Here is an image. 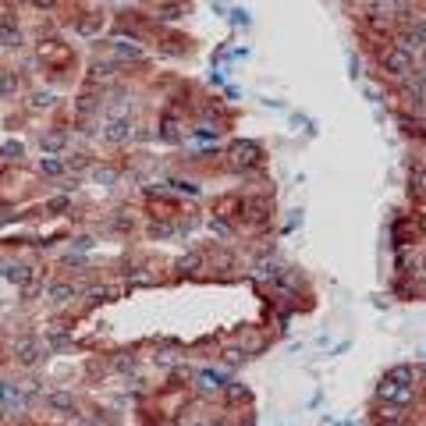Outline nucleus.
I'll use <instances>...</instances> for the list:
<instances>
[{
    "label": "nucleus",
    "instance_id": "obj_30",
    "mask_svg": "<svg viewBox=\"0 0 426 426\" xmlns=\"http://www.w3.org/2000/svg\"><path fill=\"white\" fill-rule=\"evenodd\" d=\"M149 8H157V11H167V8H181L185 0H146Z\"/></svg>",
    "mask_w": 426,
    "mask_h": 426
},
{
    "label": "nucleus",
    "instance_id": "obj_13",
    "mask_svg": "<svg viewBox=\"0 0 426 426\" xmlns=\"http://www.w3.org/2000/svg\"><path fill=\"white\" fill-rule=\"evenodd\" d=\"M40 146H43V153H50V157H60L68 149V132H46L43 139H40Z\"/></svg>",
    "mask_w": 426,
    "mask_h": 426
},
{
    "label": "nucleus",
    "instance_id": "obj_24",
    "mask_svg": "<svg viewBox=\"0 0 426 426\" xmlns=\"http://www.w3.org/2000/svg\"><path fill=\"white\" fill-rule=\"evenodd\" d=\"M117 167H93V178L100 181V185H114V181H117Z\"/></svg>",
    "mask_w": 426,
    "mask_h": 426
},
{
    "label": "nucleus",
    "instance_id": "obj_17",
    "mask_svg": "<svg viewBox=\"0 0 426 426\" xmlns=\"http://www.w3.org/2000/svg\"><path fill=\"white\" fill-rule=\"evenodd\" d=\"M409 189H412V196H426V164H416L409 171Z\"/></svg>",
    "mask_w": 426,
    "mask_h": 426
},
{
    "label": "nucleus",
    "instance_id": "obj_36",
    "mask_svg": "<svg viewBox=\"0 0 426 426\" xmlns=\"http://www.w3.org/2000/svg\"><path fill=\"white\" fill-rule=\"evenodd\" d=\"M423 278H426V259H423Z\"/></svg>",
    "mask_w": 426,
    "mask_h": 426
},
{
    "label": "nucleus",
    "instance_id": "obj_38",
    "mask_svg": "<svg viewBox=\"0 0 426 426\" xmlns=\"http://www.w3.org/2000/svg\"><path fill=\"white\" fill-rule=\"evenodd\" d=\"M0 53H4V46H0Z\"/></svg>",
    "mask_w": 426,
    "mask_h": 426
},
{
    "label": "nucleus",
    "instance_id": "obj_1",
    "mask_svg": "<svg viewBox=\"0 0 426 426\" xmlns=\"http://www.w3.org/2000/svg\"><path fill=\"white\" fill-rule=\"evenodd\" d=\"M416 65H419V57L409 53V50L398 46V43H387V46L377 50V68H380V75H387V78H394V82H402L405 75H412Z\"/></svg>",
    "mask_w": 426,
    "mask_h": 426
},
{
    "label": "nucleus",
    "instance_id": "obj_4",
    "mask_svg": "<svg viewBox=\"0 0 426 426\" xmlns=\"http://www.w3.org/2000/svg\"><path fill=\"white\" fill-rule=\"evenodd\" d=\"M43 352H46V345L40 338H15V362H22V366H36Z\"/></svg>",
    "mask_w": 426,
    "mask_h": 426
},
{
    "label": "nucleus",
    "instance_id": "obj_19",
    "mask_svg": "<svg viewBox=\"0 0 426 426\" xmlns=\"http://www.w3.org/2000/svg\"><path fill=\"white\" fill-rule=\"evenodd\" d=\"M53 100H57V96L50 93V89H36V93L28 96V110H50Z\"/></svg>",
    "mask_w": 426,
    "mask_h": 426
},
{
    "label": "nucleus",
    "instance_id": "obj_10",
    "mask_svg": "<svg viewBox=\"0 0 426 426\" xmlns=\"http://www.w3.org/2000/svg\"><path fill=\"white\" fill-rule=\"evenodd\" d=\"M43 402H46V409H50V412H65V416L78 409L75 391H50V394H43Z\"/></svg>",
    "mask_w": 426,
    "mask_h": 426
},
{
    "label": "nucleus",
    "instance_id": "obj_21",
    "mask_svg": "<svg viewBox=\"0 0 426 426\" xmlns=\"http://www.w3.org/2000/svg\"><path fill=\"white\" fill-rule=\"evenodd\" d=\"M18 85H22L18 71H0V96H15Z\"/></svg>",
    "mask_w": 426,
    "mask_h": 426
},
{
    "label": "nucleus",
    "instance_id": "obj_11",
    "mask_svg": "<svg viewBox=\"0 0 426 426\" xmlns=\"http://www.w3.org/2000/svg\"><path fill=\"white\" fill-rule=\"evenodd\" d=\"M82 295V288L78 284H71V281H57V284H50V302H53V306H71V302Z\"/></svg>",
    "mask_w": 426,
    "mask_h": 426
},
{
    "label": "nucleus",
    "instance_id": "obj_23",
    "mask_svg": "<svg viewBox=\"0 0 426 426\" xmlns=\"http://www.w3.org/2000/svg\"><path fill=\"white\" fill-rule=\"evenodd\" d=\"M22 153H25V146H22L18 139H15V142H4V146H0V157H4V160H15V164H18V160H22Z\"/></svg>",
    "mask_w": 426,
    "mask_h": 426
},
{
    "label": "nucleus",
    "instance_id": "obj_31",
    "mask_svg": "<svg viewBox=\"0 0 426 426\" xmlns=\"http://www.w3.org/2000/svg\"><path fill=\"white\" fill-rule=\"evenodd\" d=\"M153 281H157V278H153V273H142V266L128 278V284H153Z\"/></svg>",
    "mask_w": 426,
    "mask_h": 426
},
{
    "label": "nucleus",
    "instance_id": "obj_2",
    "mask_svg": "<svg viewBox=\"0 0 426 426\" xmlns=\"http://www.w3.org/2000/svg\"><path fill=\"white\" fill-rule=\"evenodd\" d=\"M373 394H377V402H384L391 409H405V405L416 402V384H398V380L380 377V384H377Z\"/></svg>",
    "mask_w": 426,
    "mask_h": 426
},
{
    "label": "nucleus",
    "instance_id": "obj_28",
    "mask_svg": "<svg viewBox=\"0 0 426 426\" xmlns=\"http://www.w3.org/2000/svg\"><path fill=\"white\" fill-rule=\"evenodd\" d=\"M210 231L221 235V238H231V224H228L224 217H213V221H210Z\"/></svg>",
    "mask_w": 426,
    "mask_h": 426
},
{
    "label": "nucleus",
    "instance_id": "obj_35",
    "mask_svg": "<svg viewBox=\"0 0 426 426\" xmlns=\"http://www.w3.org/2000/svg\"><path fill=\"white\" fill-rule=\"evenodd\" d=\"M231 22H235V25H249V15H246V11H231Z\"/></svg>",
    "mask_w": 426,
    "mask_h": 426
},
{
    "label": "nucleus",
    "instance_id": "obj_14",
    "mask_svg": "<svg viewBox=\"0 0 426 426\" xmlns=\"http://www.w3.org/2000/svg\"><path fill=\"white\" fill-rule=\"evenodd\" d=\"M36 167H40V174H43V178H60V174H65V171H68V164H65V157H50V153H43Z\"/></svg>",
    "mask_w": 426,
    "mask_h": 426
},
{
    "label": "nucleus",
    "instance_id": "obj_34",
    "mask_svg": "<svg viewBox=\"0 0 426 426\" xmlns=\"http://www.w3.org/2000/svg\"><path fill=\"white\" fill-rule=\"evenodd\" d=\"M75 249H93V238H89V235H78V238H75Z\"/></svg>",
    "mask_w": 426,
    "mask_h": 426
},
{
    "label": "nucleus",
    "instance_id": "obj_32",
    "mask_svg": "<svg viewBox=\"0 0 426 426\" xmlns=\"http://www.w3.org/2000/svg\"><path fill=\"white\" fill-rule=\"evenodd\" d=\"M171 185H174L178 192H189V196H199V189L192 185V181H171Z\"/></svg>",
    "mask_w": 426,
    "mask_h": 426
},
{
    "label": "nucleus",
    "instance_id": "obj_20",
    "mask_svg": "<svg viewBox=\"0 0 426 426\" xmlns=\"http://www.w3.org/2000/svg\"><path fill=\"white\" fill-rule=\"evenodd\" d=\"M384 377H387V380H398V384H416V370H412V366H405V362H398V366H391Z\"/></svg>",
    "mask_w": 426,
    "mask_h": 426
},
{
    "label": "nucleus",
    "instance_id": "obj_26",
    "mask_svg": "<svg viewBox=\"0 0 426 426\" xmlns=\"http://www.w3.org/2000/svg\"><path fill=\"white\" fill-rule=\"evenodd\" d=\"M224 394H228V398H231V402H246V398H249V391H246V387H241V384H231V380H228V387H224Z\"/></svg>",
    "mask_w": 426,
    "mask_h": 426
},
{
    "label": "nucleus",
    "instance_id": "obj_25",
    "mask_svg": "<svg viewBox=\"0 0 426 426\" xmlns=\"http://www.w3.org/2000/svg\"><path fill=\"white\" fill-rule=\"evenodd\" d=\"M65 164H68V171H85V167H93L89 153H71V157H65Z\"/></svg>",
    "mask_w": 426,
    "mask_h": 426
},
{
    "label": "nucleus",
    "instance_id": "obj_12",
    "mask_svg": "<svg viewBox=\"0 0 426 426\" xmlns=\"http://www.w3.org/2000/svg\"><path fill=\"white\" fill-rule=\"evenodd\" d=\"M0 46L4 50H18L22 46V28L11 18H0Z\"/></svg>",
    "mask_w": 426,
    "mask_h": 426
},
{
    "label": "nucleus",
    "instance_id": "obj_3",
    "mask_svg": "<svg viewBox=\"0 0 426 426\" xmlns=\"http://www.w3.org/2000/svg\"><path fill=\"white\" fill-rule=\"evenodd\" d=\"M259 160H263V149H259L256 142H249V139H241V142H231V146H228V164H231L235 171L259 167Z\"/></svg>",
    "mask_w": 426,
    "mask_h": 426
},
{
    "label": "nucleus",
    "instance_id": "obj_18",
    "mask_svg": "<svg viewBox=\"0 0 426 426\" xmlns=\"http://www.w3.org/2000/svg\"><path fill=\"white\" fill-rule=\"evenodd\" d=\"M203 266H206V256H203V253H189V256L178 259V270H181V273H199Z\"/></svg>",
    "mask_w": 426,
    "mask_h": 426
},
{
    "label": "nucleus",
    "instance_id": "obj_7",
    "mask_svg": "<svg viewBox=\"0 0 426 426\" xmlns=\"http://www.w3.org/2000/svg\"><path fill=\"white\" fill-rule=\"evenodd\" d=\"M0 394H4V412H8V416H15V412H22V409L28 405L25 387L15 384V380H0Z\"/></svg>",
    "mask_w": 426,
    "mask_h": 426
},
{
    "label": "nucleus",
    "instance_id": "obj_33",
    "mask_svg": "<svg viewBox=\"0 0 426 426\" xmlns=\"http://www.w3.org/2000/svg\"><path fill=\"white\" fill-rule=\"evenodd\" d=\"M33 8H40V11H53L57 8V0H28Z\"/></svg>",
    "mask_w": 426,
    "mask_h": 426
},
{
    "label": "nucleus",
    "instance_id": "obj_5",
    "mask_svg": "<svg viewBox=\"0 0 426 426\" xmlns=\"http://www.w3.org/2000/svg\"><path fill=\"white\" fill-rule=\"evenodd\" d=\"M103 142H110V146H121V142H128L132 139V117H125V114H117V117H107V125H103Z\"/></svg>",
    "mask_w": 426,
    "mask_h": 426
},
{
    "label": "nucleus",
    "instance_id": "obj_29",
    "mask_svg": "<svg viewBox=\"0 0 426 426\" xmlns=\"http://www.w3.org/2000/svg\"><path fill=\"white\" fill-rule=\"evenodd\" d=\"M394 412H398V409H391V412H384V416H377V423L373 426H405L398 416H394Z\"/></svg>",
    "mask_w": 426,
    "mask_h": 426
},
{
    "label": "nucleus",
    "instance_id": "obj_37",
    "mask_svg": "<svg viewBox=\"0 0 426 426\" xmlns=\"http://www.w3.org/2000/svg\"><path fill=\"white\" fill-rule=\"evenodd\" d=\"M192 426H203V423H192Z\"/></svg>",
    "mask_w": 426,
    "mask_h": 426
},
{
    "label": "nucleus",
    "instance_id": "obj_8",
    "mask_svg": "<svg viewBox=\"0 0 426 426\" xmlns=\"http://www.w3.org/2000/svg\"><path fill=\"white\" fill-rule=\"evenodd\" d=\"M110 46H114L117 57H128V60H142V57H146V46L139 43V36L114 33V36H110Z\"/></svg>",
    "mask_w": 426,
    "mask_h": 426
},
{
    "label": "nucleus",
    "instance_id": "obj_27",
    "mask_svg": "<svg viewBox=\"0 0 426 426\" xmlns=\"http://www.w3.org/2000/svg\"><path fill=\"white\" fill-rule=\"evenodd\" d=\"M149 235H153V238H171L174 235V224H167V221H153V224H149Z\"/></svg>",
    "mask_w": 426,
    "mask_h": 426
},
{
    "label": "nucleus",
    "instance_id": "obj_6",
    "mask_svg": "<svg viewBox=\"0 0 426 426\" xmlns=\"http://www.w3.org/2000/svg\"><path fill=\"white\" fill-rule=\"evenodd\" d=\"M196 387H199V394H224L228 373H224V370H213V366H203V370L196 373Z\"/></svg>",
    "mask_w": 426,
    "mask_h": 426
},
{
    "label": "nucleus",
    "instance_id": "obj_16",
    "mask_svg": "<svg viewBox=\"0 0 426 426\" xmlns=\"http://www.w3.org/2000/svg\"><path fill=\"white\" fill-rule=\"evenodd\" d=\"M100 100H103V93H85V96H78V103H75V114H78V117L96 114V110H100Z\"/></svg>",
    "mask_w": 426,
    "mask_h": 426
},
{
    "label": "nucleus",
    "instance_id": "obj_15",
    "mask_svg": "<svg viewBox=\"0 0 426 426\" xmlns=\"http://www.w3.org/2000/svg\"><path fill=\"white\" fill-rule=\"evenodd\" d=\"M114 78H117V71H114L110 60H103V65L96 60V65L89 68V82H93V85H107V82H114Z\"/></svg>",
    "mask_w": 426,
    "mask_h": 426
},
{
    "label": "nucleus",
    "instance_id": "obj_22",
    "mask_svg": "<svg viewBox=\"0 0 426 426\" xmlns=\"http://www.w3.org/2000/svg\"><path fill=\"white\" fill-rule=\"evenodd\" d=\"M135 362H139V359H135L132 352H117V355L110 359V366H114L117 373H132V370H135Z\"/></svg>",
    "mask_w": 426,
    "mask_h": 426
},
{
    "label": "nucleus",
    "instance_id": "obj_9",
    "mask_svg": "<svg viewBox=\"0 0 426 426\" xmlns=\"http://www.w3.org/2000/svg\"><path fill=\"white\" fill-rule=\"evenodd\" d=\"M103 28H107V15H100V11H89V15H82V18L75 22V33H78L82 40H100Z\"/></svg>",
    "mask_w": 426,
    "mask_h": 426
}]
</instances>
